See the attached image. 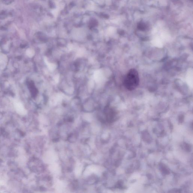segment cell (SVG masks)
I'll use <instances>...</instances> for the list:
<instances>
[{"mask_svg":"<svg viewBox=\"0 0 193 193\" xmlns=\"http://www.w3.org/2000/svg\"><path fill=\"white\" fill-rule=\"evenodd\" d=\"M57 13H58V12H57V10H56V9H55V10H54L52 11V14H54V15H57Z\"/></svg>","mask_w":193,"mask_h":193,"instance_id":"7a4b0ae2","label":"cell"},{"mask_svg":"<svg viewBox=\"0 0 193 193\" xmlns=\"http://www.w3.org/2000/svg\"><path fill=\"white\" fill-rule=\"evenodd\" d=\"M139 81V77L137 70L135 69H131L126 75L123 83L127 89L132 91L138 87Z\"/></svg>","mask_w":193,"mask_h":193,"instance_id":"6da1fadb","label":"cell"}]
</instances>
